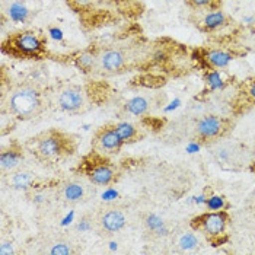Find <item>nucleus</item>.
<instances>
[{
	"instance_id": "nucleus-5",
	"label": "nucleus",
	"mask_w": 255,
	"mask_h": 255,
	"mask_svg": "<svg viewBox=\"0 0 255 255\" xmlns=\"http://www.w3.org/2000/svg\"><path fill=\"white\" fill-rule=\"evenodd\" d=\"M231 222L232 217L229 212L213 209L191 217L190 229L203 236L213 247H217L228 239V229L231 226Z\"/></svg>"
},
{
	"instance_id": "nucleus-19",
	"label": "nucleus",
	"mask_w": 255,
	"mask_h": 255,
	"mask_svg": "<svg viewBox=\"0 0 255 255\" xmlns=\"http://www.w3.org/2000/svg\"><path fill=\"white\" fill-rule=\"evenodd\" d=\"M203 60L212 70H219V69L226 67L234 60V56L225 50H209V51H204Z\"/></svg>"
},
{
	"instance_id": "nucleus-20",
	"label": "nucleus",
	"mask_w": 255,
	"mask_h": 255,
	"mask_svg": "<svg viewBox=\"0 0 255 255\" xmlns=\"http://www.w3.org/2000/svg\"><path fill=\"white\" fill-rule=\"evenodd\" d=\"M184 4L193 12H207L222 7V0H184Z\"/></svg>"
},
{
	"instance_id": "nucleus-12",
	"label": "nucleus",
	"mask_w": 255,
	"mask_h": 255,
	"mask_svg": "<svg viewBox=\"0 0 255 255\" xmlns=\"http://www.w3.org/2000/svg\"><path fill=\"white\" fill-rule=\"evenodd\" d=\"M25 144L22 146L18 140L9 141V144L1 147L0 152V169L3 178L13 174L20 168V163L25 156Z\"/></svg>"
},
{
	"instance_id": "nucleus-18",
	"label": "nucleus",
	"mask_w": 255,
	"mask_h": 255,
	"mask_svg": "<svg viewBox=\"0 0 255 255\" xmlns=\"http://www.w3.org/2000/svg\"><path fill=\"white\" fill-rule=\"evenodd\" d=\"M4 13H7L9 19L15 22H28L34 16V12L23 0H10L7 7H4Z\"/></svg>"
},
{
	"instance_id": "nucleus-23",
	"label": "nucleus",
	"mask_w": 255,
	"mask_h": 255,
	"mask_svg": "<svg viewBox=\"0 0 255 255\" xmlns=\"http://www.w3.org/2000/svg\"><path fill=\"white\" fill-rule=\"evenodd\" d=\"M98 1L99 0H66L67 6H69L73 12H76V13L91 10L92 7H95V4H97Z\"/></svg>"
},
{
	"instance_id": "nucleus-8",
	"label": "nucleus",
	"mask_w": 255,
	"mask_h": 255,
	"mask_svg": "<svg viewBox=\"0 0 255 255\" xmlns=\"http://www.w3.org/2000/svg\"><path fill=\"white\" fill-rule=\"evenodd\" d=\"M127 226V215L123 207L102 206L92 215V231L101 238H111Z\"/></svg>"
},
{
	"instance_id": "nucleus-1",
	"label": "nucleus",
	"mask_w": 255,
	"mask_h": 255,
	"mask_svg": "<svg viewBox=\"0 0 255 255\" xmlns=\"http://www.w3.org/2000/svg\"><path fill=\"white\" fill-rule=\"evenodd\" d=\"M48 95L44 88L32 80H22L1 95V111L18 121H32L47 108Z\"/></svg>"
},
{
	"instance_id": "nucleus-11",
	"label": "nucleus",
	"mask_w": 255,
	"mask_h": 255,
	"mask_svg": "<svg viewBox=\"0 0 255 255\" xmlns=\"http://www.w3.org/2000/svg\"><path fill=\"white\" fill-rule=\"evenodd\" d=\"M39 254L50 255H75L80 253V248L73 239L64 234H54V235L45 236L38 244Z\"/></svg>"
},
{
	"instance_id": "nucleus-25",
	"label": "nucleus",
	"mask_w": 255,
	"mask_h": 255,
	"mask_svg": "<svg viewBox=\"0 0 255 255\" xmlns=\"http://www.w3.org/2000/svg\"><path fill=\"white\" fill-rule=\"evenodd\" d=\"M245 204L247 206H251V204H255V188L248 194L247 200H245Z\"/></svg>"
},
{
	"instance_id": "nucleus-24",
	"label": "nucleus",
	"mask_w": 255,
	"mask_h": 255,
	"mask_svg": "<svg viewBox=\"0 0 255 255\" xmlns=\"http://www.w3.org/2000/svg\"><path fill=\"white\" fill-rule=\"evenodd\" d=\"M198 244V238H197L196 232L194 234H185L184 236H181L179 242H178V247L181 250H190V248H194Z\"/></svg>"
},
{
	"instance_id": "nucleus-10",
	"label": "nucleus",
	"mask_w": 255,
	"mask_h": 255,
	"mask_svg": "<svg viewBox=\"0 0 255 255\" xmlns=\"http://www.w3.org/2000/svg\"><path fill=\"white\" fill-rule=\"evenodd\" d=\"M124 146L126 144L123 143L118 134L116 123H107L99 126L91 140V149L99 153H104L107 156L118 155Z\"/></svg>"
},
{
	"instance_id": "nucleus-6",
	"label": "nucleus",
	"mask_w": 255,
	"mask_h": 255,
	"mask_svg": "<svg viewBox=\"0 0 255 255\" xmlns=\"http://www.w3.org/2000/svg\"><path fill=\"white\" fill-rule=\"evenodd\" d=\"M48 102L54 105V108L59 110L60 113L69 116L85 114L92 107L91 95L86 91V88L75 83L63 85L57 88L53 94L48 95Z\"/></svg>"
},
{
	"instance_id": "nucleus-14",
	"label": "nucleus",
	"mask_w": 255,
	"mask_h": 255,
	"mask_svg": "<svg viewBox=\"0 0 255 255\" xmlns=\"http://www.w3.org/2000/svg\"><path fill=\"white\" fill-rule=\"evenodd\" d=\"M200 18L196 20V26L201 32H216L219 29H223L232 23L231 16L223 12L222 9L216 10H207V12H198Z\"/></svg>"
},
{
	"instance_id": "nucleus-22",
	"label": "nucleus",
	"mask_w": 255,
	"mask_h": 255,
	"mask_svg": "<svg viewBox=\"0 0 255 255\" xmlns=\"http://www.w3.org/2000/svg\"><path fill=\"white\" fill-rule=\"evenodd\" d=\"M97 60H98V56L89 53V51H85L79 56L76 61H78V66L85 72V73H89L92 70L97 72Z\"/></svg>"
},
{
	"instance_id": "nucleus-17",
	"label": "nucleus",
	"mask_w": 255,
	"mask_h": 255,
	"mask_svg": "<svg viewBox=\"0 0 255 255\" xmlns=\"http://www.w3.org/2000/svg\"><path fill=\"white\" fill-rule=\"evenodd\" d=\"M116 127L124 144H133L144 138L143 130L131 121H118L116 123Z\"/></svg>"
},
{
	"instance_id": "nucleus-15",
	"label": "nucleus",
	"mask_w": 255,
	"mask_h": 255,
	"mask_svg": "<svg viewBox=\"0 0 255 255\" xmlns=\"http://www.w3.org/2000/svg\"><path fill=\"white\" fill-rule=\"evenodd\" d=\"M255 107V76L242 80L236 89L234 108L236 114H242Z\"/></svg>"
},
{
	"instance_id": "nucleus-4",
	"label": "nucleus",
	"mask_w": 255,
	"mask_h": 255,
	"mask_svg": "<svg viewBox=\"0 0 255 255\" xmlns=\"http://www.w3.org/2000/svg\"><path fill=\"white\" fill-rule=\"evenodd\" d=\"M75 174L88 179L94 187H111L121 178V171L111 157L91 149L83 155L75 168Z\"/></svg>"
},
{
	"instance_id": "nucleus-3",
	"label": "nucleus",
	"mask_w": 255,
	"mask_h": 255,
	"mask_svg": "<svg viewBox=\"0 0 255 255\" xmlns=\"http://www.w3.org/2000/svg\"><path fill=\"white\" fill-rule=\"evenodd\" d=\"M1 53L16 60H42L48 54V44L37 31L20 29L1 41Z\"/></svg>"
},
{
	"instance_id": "nucleus-16",
	"label": "nucleus",
	"mask_w": 255,
	"mask_h": 255,
	"mask_svg": "<svg viewBox=\"0 0 255 255\" xmlns=\"http://www.w3.org/2000/svg\"><path fill=\"white\" fill-rule=\"evenodd\" d=\"M152 108H153L152 98L146 95H137V97L127 99L124 105L121 107V111L131 117H143V116H147L152 111Z\"/></svg>"
},
{
	"instance_id": "nucleus-13",
	"label": "nucleus",
	"mask_w": 255,
	"mask_h": 255,
	"mask_svg": "<svg viewBox=\"0 0 255 255\" xmlns=\"http://www.w3.org/2000/svg\"><path fill=\"white\" fill-rule=\"evenodd\" d=\"M127 66V56L120 48H108L98 54L97 72L101 75H117Z\"/></svg>"
},
{
	"instance_id": "nucleus-7",
	"label": "nucleus",
	"mask_w": 255,
	"mask_h": 255,
	"mask_svg": "<svg viewBox=\"0 0 255 255\" xmlns=\"http://www.w3.org/2000/svg\"><path fill=\"white\" fill-rule=\"evenodd\" d=\"M235 128V120L219 114H207L197 121L194 137L204 146H210L219 140L228 137Z\"/></svg>"
},
{
	"instance_id": "nucleus-2",
	"label": "nucleus",
	"mask_w": 255,
	"mask_h": 255,
	"mask_svg": "<svg viewBox=\"0 0 255 255\" xmlns=\"http://www.w3.org/2000/svg\"><path fill=\"white\" fill-rule=\"evenodd\" d=\"M25 149L37 162L51 166L73 156L78 150V141L73 134L53 127L28 138Z\"/></svg>"
},
{
	"instance_id": "nucleus-9",
	"label": "nucleus",
	"mask_w": 255,
	"mask_h": 255,
	"mask_svg": "<svg viewBox=\"0 0 255 255\" xmlns=\"http://www.w3.org/2000/svg\"><path fill=\"white\" fill-rule=\"evenodd\" d=\"M95 188L97 187L88 179L75 174V177L64 179L56 185V198L63 206H76L88 201Z\"/></svg>"
},
{
	"instance_id": "nucleus-21",
	"label": "nucleus",
	"mask_w": 255,
	"mask_h": 255,
	"mask_svg": "<svg viewBox=\"0 0 255 255\" xmlns=\"http://www.w3.org/2000/svg\"><path fill=\"white\" fill-rule=\"evenodd\" d=\"M143 222H144L146 234H149L150 238H160V236H162V232H166V231H165V223H163V220H162L160 217L155 216V215H147Z\"/></svg>"
},
{
	"instance_id": "nucleus-26",
	"label": "nucleus",
	"mask_w": 255,
	"mask_h": 255,
	"mask_svg": "<svg viewBox=\"0 0 255 255\" xmlns=\"http://www.w3.org/2000/svg\"><path fill=\"white\" fill-rule=\"evenodd\" d=\"M248 207H250V212H251L253 217L255 219V204H251V206H248Z\"/></svg>"
}]
</instances>
